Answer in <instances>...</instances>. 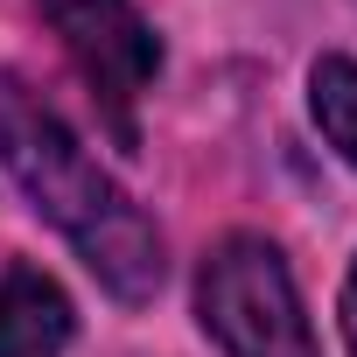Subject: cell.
Wrapping results in <instances>:
<instances>
[{"mask_svg": "<svg viewBox=\"0 0 357 357\" xmlns=\"http://www.w3.org/2000/svg\"><path fill=\"white\" fill-rule=\"evenodd\" d=\"M0 168L29 197V211H43L77 245V259L98 273L105 294L147 301L161 287V231L84 154V140L36 91H22L15 77H0Z\"/></svg>", "mask_w": 357, "mask_h": 357, "instance_id": "6da1fadb", "label": "cell"}, {"mask_svg": "<svg viewBox=\"0 0 357 357\" xmlns=\"http://www.w3.org/2000/svg\"><path fill=\"white\" fill-rule=\"evenodd\" d=\"M197 315L225 357H322L315 329L301 315L294 273H287L280 245H266V238H225L204 259Z\"/></svg>", "mask_w": 357, "mask_h": 357, "instance_id": "7a4b0ae2", "label": "cell"}, {"mask_svg": "<svg viewBox=\"0 0 357 357\" xmlns=\"http://www.w3.org/2000/svg\"><path fill=\"white\" fill-rule=\"evenodd\" d=\"M43 22L56 29L63 56L91 84V98L112 119V133L133 140L140 133L133 112H140L147 84L161 77V36L140 22V8L133 0H43Z\"/></svg>", "mask_w": 357, "mask_h": 357, "instance_id": "3957f363", "label": "cell"}, {"mask_svg": "<svg viewBox=\"0 0 357 357\" xmlns=\"http://www.w3.org/2000/svg\"><path fill=\"white\" fill-rule=\"evenodd\" d=\"M70 329H77V308L56 287V273L29 259L0 273V357H63Z\"/></svg>", "mask_w": 357, "mask_h": 357, "instance_id": "277c9868", "label": "cell"}, {"mask_svg": "<svg viewBox=\"0 0 357 357\" xmlns=\"http://www.w3.org/2000/svg\"><path fill=\"white\" fill-rule=\"evenodd\" d=\"M308 105H315L322 140H329L343 161H357V63H350V56H322V63H315Z\"/></svg>", "mask_w": 357, "mask_h": 357, "instance_id": "5b68a950", "label": "cell"}, {"mask_svg": "<svg viewBox=\"0 0 357 357\" xmlns=\"http://www.w3.org/2000/svg\"><path fill=\"white\" fill-rule=\"evenodd\" d=\"M343 343H350V357H357V266H350V280H343Z\"/></svg>", "mask_w": 357, "mask_h": 357, "instance_id": "8992f818", "label": "cell"}]
</instances>
